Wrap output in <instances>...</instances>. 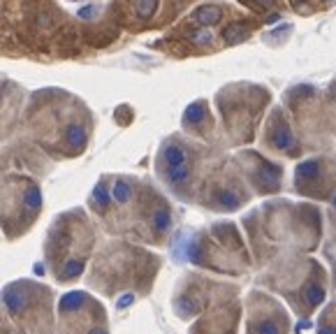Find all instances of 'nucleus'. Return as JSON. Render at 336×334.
<instances>
[{
    "mask_svg": "<svg viewBox=\"0 0 336 334\" xmlns=\"http://www.w3.org/2000/svg\"><path fill=\"white\" fill-rule=\"evenodd\" d=\"M84 140H86V137H84V128L81 126H72L67 130V142H70L74 149H79L81 144H84Z\"/></svg>",
    "mask_w": 336,
    "mask_h": 334,
    "instance_id": "6e6552de",
    "label": "nucleus"
},
{
    "mask_svg": "<svg viewBox=\"0 0 336 334\" xmlns=\"http://www.w3.org/2000/svg\"><path fill=\"white\" fill-rule=\"evenodd\" d=\"M153 225L158 227V230H167V227H169V211H165V209L155 211V216H153Z\"/></svg>",
    "mask_w": 336,
    "mask_h": 334,
    "instance_id": "ddd939ff",
    "label": "nucleus"
},
{
    "mask_svg": "<svg viewBox=\"0 0 336 334\" xmlns=\"http://www.w3.org/2000/svg\"><path fill=\"white\" fill-rule=\"evenodd\" d=\"M334 207H336V197H334Z\"/></svg>",
    "mask_w": 336,
    "mask_h": 334,
    "instance_id": "412c9836",
    "label": "nucleus"
},
{
    "mask_svg": "<svg viewBox=\"0 0 336 334\" xmlns=\"http://www.w3.org/2000/svg\"><path fill=\"white\" fill-rule=\"evenodd\" d=\"M320 334H336V328H323Z\"/></svg>",
    "mask_w": 336,
    "mask_h": 334,
    "instance_id": "6ab92c4d",
    "label": "nucleus"
},
{
    "mask_svg": "<svg viewBox=\"0 0 336 334\" xmlns=\"http://www.w3.org/2000/svg\"><path fill=\"white\" fill-rule=\"evenodd\" d=\"M221 204H223V207L234 209L236 204H239V197H236L234 193H227V190H225V193H221Z\"/></svg>",
    "mask_w": 336,
    "mask_h": 334,
    "instance_id": "4468645a",
    "label": "nucleus"
},
{
    "mask_svg": "<svg viewBox=\"0 0 336 334\" xmlns=\"http://www.w3.org/2000/svg\"><path fill=\"white\" fill-rule=\"evenodd\" d=\"M248 35V30L241 26V23H232L229 28H225V33H223V37L227 42H239V40H243Z\"/></svg>",
    "mask_w": 336,
    "mask_h": 334,
    "instance_id": "20e7f679",
    "label": "nucleus"
},
{
    "mask_svg": "<svg viewBox=\"0 0 336 334\" xmlns=\"http://www.w3.org/2000/svg\"><path fill=\"white\" fill-rule=\"evenodd\" d=\"M165 161L169 165H183L186 163V154H183V149L179 147H167L165 149Z\"/></svg>",
    "mask_w": 336,
    "mask_h": 334,
    "instance_id": "423d86ee",
    "label": "nucleus"
},
{
    "mask_svg": "<svg viewBox=\"0 0 336 334\" xmlns=\"http://www.w3.org/2000/svg\"><path fill=\"white\" fill-rule=\"evenodd\" d=\"M114 197H116L118 202H128V200H130V186H128V183H123V181H116Z\"/></svg>",
    "mask_w": 336,
    "mask_h": 334,
    "instance_id": "9b49d317",
    "label": "nucleus"
},
{
    "mask_svg": "<svg viewBox=\"0 0 336 334\" xmlns=\"http://www.w3.org/2000/svg\"><path fill=\"white\" fill-rule=\"evenodd\" d=\"M318 169H320L318 161H306V163H302V165L297 167V172H299V176H306V179H313V176L318 174Z\"/></svg>",
    "mask_w": 336,
    "mask_h": 334,
    "instance_id": "1a4fd4ad",
    "label": "nucleus"
},
{
    "mask_svg": "<svg viewBox=\"0 0 336 334\" xmlns=\"http://www.w3.org/2000/svg\"><path fill=\"white\" fill-rule=\"evenodd\" d=\"M155 5H158V0H137V14H139L141 19H148L151 14L155 12Z\"/></svg>",
    "mask_w": 336,
    "mask_h": 334,
    "instance_id": "0eeeda50",
    "label": "nucleus"
},
{
    "mask_svg": "<svg viewBox=\"0 0 336 334\" xmlns=\"http://www.w3.org/2000/svg\"><path fill=\"white\" fill-rule=\"evenodd\" d=\"M186 176H188V167H186V163H183V165H169V179L174 181V183L186 181Z\"/></svg>",
    "mask_w": 336,
    "mask_h": 334,
    "instance_id": "9d476101",
    "label": "nucleus"
},
{
    "mask_svg": "<svg viewBox=\"0 0 336 334\" xmlns=\"http://www.w3.org/2000/svg\"><path fill=\"white\" fill-rule=\"evenodd\" d=\"M221 16H223V12L218 5H202L195 12V21L200 26H214V23L221 21Z\"/></svg>",
    "mask_w": 336,
    "mask_h": 334,
    "instance_id": "f257e3e1",
    "label": "nucleus"
},
{
    "mask_svg": "<svg viewBox=\"0 0 336 334\" xmlns=\"http://www.w3.org/2000/svg\"><path fill=\"white\" fill-rule=\"evenodd\" d=\"M257 334H278V325L276 323H262V325H257Z\"/></svg>",
    "mask_w": 336,
    "mask_h": 334,
    "instance_id": "dca6fc26",
    "label": "nucleus"
},
{
    "mask_svg": "<svg viewBox=\"0 0 336 334\" xmlns=\"http://www.w3.org/2000/svg\"><path fill=\"white\" fill-rule=\"evenodd\" d=\"M304 297H306V302H309L311 307H316V304H320V302H323L325 293H323V288H320V286H316V283H309V286L304 288Z\"/></svg>",
    "mask_w": 336,
    "mask_h": 334,
    "instance_id": "7ed1b4c3",
    "label": "nucleus"
},
{
    "mask_svg": "<svg viewBox=\"0 0 336 334\" xmlns=\"http://www.w3.org/2000/svg\"><path fill=\"white\" fill-rule=\"evenodd\" d=\"M95 200H98V202H102V204H107V202H109V195L105 193V188H102V186H98V188H95Z\"/></svg>",
    "mask_w": 336,
    "mask_h": 334,
    "instance_id": "f3484780",
    "label": "nucleus"
},
{
    "mask_svg": "<svg viewBox=\"0 0 336 334\" xmlns=\"http://www.w3.org/2000/svg\"><path fill=\"white\" fill-rule=\"evenodd\" d=\"M81 267H84V265H81L79 260L67 262V267H65V272H63V276H77L81 272Z\"/></svg>",
    "mask_w": 336,
    "mask_h": 334,
    "instance_id": "2eb2a0df",
    "label": "nucleus"
},
{
    "mask_svg": "<svg viewBox=\"0 0 336 334\" xmlns=\"http://www.w3.org/2000/svg\"><path fill=\"white\" fill-rule=\"evenodd\" d=\"M202 116H204V105H202V102H195V105H190L188 112H186V119L193 121V123L202 121Z\"/></svg>",
    "mask_w": 336,
    "mask_h": 334,
    "instance_id": "f8f14e48",
    "label": "nucleus"
},
{
    "mask_svg": "<svg viewBox=\"0 0 336 334\" xmlns=\"http://www.w3.org/2000/svg\"><path fill=\"white\" fill-rule=\"evenodd\" d=\"M257 2H260L262 7H271V5H274V0H257Z\"/></svg>",
    "mask_w": 336,
    "mask_h": 334,
    "instance_id": "aec40b11",
    "label": "nucleus"
},
{
    "mask_svg": "<svg viewBox=\"0 0 336 334\" xmlns=\"http://www.w3.org/2000/svg\"><path fill=\"white\" fill-rule=\"evenodd\" d=\"M209 40H211V33H207V30L193 35V42H200V44H204V42H209Z\"/></svg>",
    "mask_w": 336,
    "mask_h": 334,
    "instance_id": "a211bd4d",
    "label": "nucleus"
},
{
    "mask_svg": "<svg viewBox=\"0 0 336 334\" xmlns=\"http://www.w3.org/2000/svg\"><path fill=\"white\" fill-rule=\"evenodd\" d=\"M260 181H262L267 188H276L278 186V169L271 167V165H267L262 172H260Z\"/></svg>",
    "mask_w": 336,
    "mask_h": 334,
    "instance_id": "39448f33",
    "label": "nucleus"
},
{
    "mask_svg": "<svg viewBox=\"0 0 336 334\" xmlns=\"http://www.w3.org/2000/svg\"><path fill=\"white\" fill-rule=\"evenodd\" d=\"M274 147L276 149H292L295 147V140H292V133L288 128H278L274 133Z\"/></svg>",
    "mask_w": 336,
    "mask_h": 334,
    "instance_id": "f03ea898",
    "label": "nucleus"
}]
</instances>
